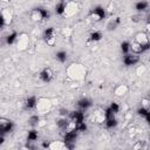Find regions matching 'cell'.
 Wrapping results in <instances>:
<instances>
[{"label":"cell","instance_id":"cell-27","mask_svg":"<svg viewBox=\"0 0 150 150\" xmlns=\"http://www.w3.org/2000/svg\"><path fill=\"white\" fill-rule=\"evenodd\" d=\"M121 50H122L123 54H128V53L130 52V42H128V41L122 42V45H121Z\"/></svg>","mask_w":150,"mask_h":150},{"label":"cell","instance_id":"cell-15","mask_svg":"<svg viewBox=\"0 0 150 150\" xmlns=\"http://www.w3.org/2000/svg\"><path fill=\"white\" fill-rule=\"evenodd\" d=\"M16 42H18V46H19L21 49H23L25 47H27L28 39H27V36H26V35H21V36H19V35H18Z\"/></svg>","mask_w":150,"mask_h":150},{"label":"cell","instance_id":"cell-20","mask_svg":"<svg viewBox=\"0 0 150 150\" xmlns=\"http://www.w3.org/2000/svg\"><path fill=\"white\" fill-rule=\"evenodd\" d=\"M64 7H66V2H64V1L59 2V4L55 6V12H56V14L63 15V13H64Z\"/></svg>","mask_w":150,"mask_h":150},{"label":"cell","instance_id":"cell-3","mask_svg":"<svg viewBox=\"0 0 150 150\" xmlns=\"http://www.w3.org/2000/svg\"><path fill=\"white\" fill-rule=\"evenodd\" d=\"M50 107H52V103H50L49 100H47V98H38L35 109L41 114H46V112H48L50 110Z\"/></svg>","mask_w":150,"mask_h":150},{"label":"cell","instance_id":"cell-12","mask_svg":"<svg viewBox=\"0 0 150 150\" xmlns=\"http://www.w3.org/2000/svg\"><path fill=\"white\" fill-rule=\"evenodd\" d=\"M69 120L70 121H73L75 124L76 123H79V122H82V121H84V115H83V112L82 111H71L70 114H69Z\"/></svg>","mask_w":150,"mask_h":150},{"label":"cell","instance_id":"cell-26","mask_svg":"<svg viewBox=\"0 0 150 150\" xmlns=\"http://www.w3.org/2000/svg\"><path fill=\"white\" fill-rule=\"evenodd\" d=\"M127 90H128V87L124 86V84H121V86H118V87L116 88L115 94L118 95V96H121V95H124V94L127 93Z\"/></svg>","mask_w":150,"mask_h":150},{"label":"cell","instance_id":"cell-21","mask_svg":"<svg viewBox=\"0 0 150 150\" xmlns=\"http://www.w3.org/2000/svg\"><path fill=\"white\" fill-rule=\"evenodd\" d=\"M56 60H57L59 62H61V63L66 62V60H67V53H66L64 50L57 52V53H56Z\"/></svg>","mask_w":150,"mask_h":150},{"label":"cell","instance_id":"cell-23","mask_svg":"<svg viewBox=\"0 0 150 150\" xmlns=\"http://www.w3.org/2000/svg\"><path fill=\"white\" fill-rule=\"evenodd\" d=\"M1 13H2V15H4L5 20H6V23L8 25V23L11 22V20H12V12H11V9L6 8V9H4V11H1Z\"/></svg>","mask_w":150,"mask_h":150},{"label":"cell","instance_id":"cell-17","mask_svg":"<svg viewBox=\"0 0 150 150\" xmlns=\"http://www.w3.org/2000/svg\"><path fill=\"white\" fill-rule=\"evenodd\" d=\"M120 19L118 18H114V19H110L109 21H108V23H107V28L108 29H115V28H117V26L120 25Z\"/></svg>","mask_w":150,"mask_h":150},{"label":"cell","instance_id":"cell-11","mask_svg":"<svg viewBox=\"0 0 150 150\" xmlns=\"http://www.w3.org/2000/svg\"><path fill=\"white\" fill-rule=\"evenodd\" d=\"M39 77H40V80H41L42 82L48 83V82H50V81L53 80L54 74H53V71H52V69H50V68H45V69L40 73Z\"/></svg>","mask_w":150,"mask_h":150},{"label":"cell","instance_id":"cell-22","mask_svg":"<svg viewBox=\"0 0 150 150\" xmlns=\"http://www.w3.org/2000/svg\"><path fill=\"white\" fill-rule=\"evenodd\" d=\"M135 7H136V9H137L138 12H144V11L148 9V2H146V1H139V2L136 4Z\"/></svg>","mask_w":150,"mask_h":150},{"label":"cell","instance_id":"cell-4","mask_svg":"<svg viewBox=\"0 0 150 150\" xmlns=\"http://www.w3.org/2000/svg\"><path fill=\"white\" fill-rule=\"evenodd\" d=\"M14 128V124L11 120L5 118V117H0V135L11 132Z\"/></svg>","mask_w":150,"mask_h":150},{"label":"cell","instance_id":"cell-19","mask_svg":"<svg viewBox=\"0 0 150 150\" xmlns=\"http://www.w3.org/2000/svg\"><path fill=\"white\" fill-rule=\"evenodd\" d=\"M137 112H138V115L139 116H142L145 121H148L149 122V120H150V114H149V109H145V108H143V107H141L138 110H137Z\"/></svg>","mask_w":150,"mask_h":150},{"label":"cell","instance_id":"cell-30","mask_svg":"<svg viewBox=\"0 0 150 150\" xmlns=\"http://www.w3.org/2000/svg\"><path fill=\"white\" fill-rule=\"evenodd\" d=\"M109 108H110V110H111L115 115L120 111V105H118V103H116V102H112V103L109 105Z\"/></svg>","mask_w":150,"mask_h":150},{"label":"cell","instance_id":"cell-7","mask_svg":"<svg viewBox=\"0 0 150 150\" xmlns=\"http://www.w3.org/2000/svg\"><path fill=\"white\" fill-rule=\"evenodd\" d=\"M45 148H48L50 150H62V149H67V145L64 142L62 141H52L49 143H45L43 144Z\"/></svg>","mask_w":150,"mask_h":150},{"label":"cell","instance_id":"cell-9","mask_svg":"<svg viewBox=\"0 0 150 150\" xmlns=\"http://www.w3.org/2000/svg\"><path fill=\"white\" fill-rule=\"evenodd\" d=\"M76 11H77V4L74 1H68V2H66L63 16H70L74 13H76Z\"/></svg>","mask_w":150,"mask_h":150},{"label":"cell","instance_id":"cell-13","mask_svg":"<svg viewBox=\"0 0 150 150\" xmlns=\"http://www.w3.org/2000/svg\"><path fill=\"white\" fill-rule=\"evenodd\" d=\"M36 102H38V98H36L35 96H30V97H28V98L25 101V108H26L27 110L35 109Z\"/></svg>","mask_w":150,"mask_h":150},{"label":"cell","instance_id":"cell-28","mask_svg":"<svg viewBox=\"0 0 150 150\" xmlns=\"http://www.w3.org/2000/svg\"><path fill=\"white\" fill-rule=\"evenodd\" d=\"M95 120H96V122H98V123L104 122V120H105L104 111H97V112L95 114Z\"/></svg>","mask_w":150,"mask_h":150},{"label":"cell","instance_id":"cell-5","mask_svg":"<svg viewBox=\"0 0 150 150\" xmlns=\"http://www.w3.org/2000/svg\"><path fill=\"white\" fill-rule=\"evenodd\" d=\"M90 16H91V19H93L94 21H101V20L105 19V11H104L103 7L97 6V7H95L94 9H91Z\"/></svg>","mask_w":150,"mask_h":150},{"label":"cell","instance_id":"cell-6","mask_svg":"<svg viewBox=\"0 0 150 150\" xmlns=\"http://www.w3.org/2000/svg\"><path fill=\"white\" fill-rule=\"evenodd\" d=\"M43 39L45 41L47 42V45L49 46H53L55 43V40H56V34H55V29L53 27H49L47 28L45 32H43Z\"/></svg>","mask_w":150,"mask_h":150},{"label":"cell","instance_id":"cell-29","mask_svg":"<svg viewBox=\"0 0 150 150\" xmlns=\"http://www.w3.org/2000/svg\"><path fill=\"white\" fill-rule=\"evenodd\" d=\"M28 122H29V124H30V125H38V124H39V122H40V117H39L38 115H33V116H30V117H29Z\"/></svg>","mask_w":150,"mask_h":150},{"label":"cell","instance_id":"cell-14","mask_svg":"<svg viewBox=\"0 0 150 150\" xmlns=\"http://www.w3.org/2000/svg\"><path fill=\"white\" fill-rule=\"evenodd\" d=\"M104 124L108 129H111V128H115L117 125V120H116V116H110V117H107L104 120Z\"/></svg>","mask_w":150,"mask_h":150},{"label":"cell","instance_id":"cell-24","mask_svg":"<svg viewBox=\"0 0 150 150\" xmlns=\"http://www.w3.org/2000/svg\"><path fill=\"white\" fill-rule=\"evenodd\" d=\"M16 39H18V33L13 32L12 34H9V35L6 38V43H7V45H13V43L16 41Z\"/></svg>","mask_w":150,"mask_h":150},{"label":"cell","instance_id":"cell-8","mask_svg":"<svg viewBox=\"0 0 150 150\" xmlns=\"http://www.w3.org/2000/svg\"><path fill=\"white\" fill-rule=\"evenodd\" d=\"M135 42L142 45V46H145V47H149V38H148V34L144 33V32H139L135 35V39H134Z\"/></svg>","mask_w":150,"mask_h":150},{"label":"cell","instance_id":"cell-16","mask_svg":"<svg viewBox=\"0 0 150 150\" xmlns=\"http://www.w3.org/2000/svg\"><path fill=\"white\" fill-rule=\"evenodd\" d=\"M77 105H79L82 110H86V109H88V108L91 105V101L88 100V98H81V100L77 102Z\"/></svg>","mask_w":150,"mask_h":150},{"label":"cell","instance_id":"cell-25","mask_svg":"<svg viewBox=\"0 0 150 150\" xmlns=\"http://www.w3.org/2000/svg\"><path fill=\"white\" fill-rule=\"evenodd\" d=\"M38 139V131L36 130H29L27 135V141L28 142H34Z\"/></svg>","mask_w":150,"mask_h":150},{"label":"cell","instance_id":"cell-33","mask_svg":"<svg viewBox=\"0 0 150 150\" xmlns=\"http://www.w3.org/2000/svg\"><path fill=\"white\" fill-rule=\"evenodd\" d=\"M2 143H4V137L0 136V144H2Z\"/></svg>","mask_w":150,"mask_h":150},{"label":"cell","instance_id":"cell-31","mask_svg":"<svg viewBox=\"0 0 150 150\" xmlns=\"http://www.w3.org/2000/svg\"><path fill=\"white\" fill-rule=\"evenodd\" d=\"M6 25H7V23H6V20H5V18H4L2 13L0 12V29H1V28H4Z\"/></svg>","mask_w":150,"mask_h":150},{"label":"cell","instance_id":"cell-32","mask_svg":"<svg viewBox=\"0 0 150 150\" xmlns=\"http://www.w3.org/2000/svg\"><path fill=\"white\" fill-rule=\"evenodd\" d=\"M142 107L145 109H149V101L148 100H142Z\"/></svg>","mask_w":150,"mask_h":150},{"label":"cell","instance_id":"cell-1","mask_svg":"<svg viewBox=\"0 0 150 150\" xmlns=\"http://www.w3.org/2000/svg\"><path fill=\"white\" fill-rule=\"evenodd\" d=\"M67 74L68 76L74 80V81H81L84 79L86 76V69L82 64H77V63H71L68 69H67Z\"/></svg>","mask_w":150,"mask_h":150},{"label":"cell","instance_id":"cell-18","mask_svg":"<svg viewBox=\"0 0 150 150\" xmlns=\"http://www.w3.org/2000/svg\"><path fill=\"white\" fill-rule=\"evenodd\" d=\"M101 39H102V33L98 30H95L89 35V41H91V42H97Z\"/></svg>","mask_w":150,"mask_h":150},{"label":"cell","instance_id":"cell-10","mask_svg":"<svg viewBox=\"0 0 150 150\" xmlns=\"http://www.w3.org/2000/svg\"><path fill=\"white\" fill-rule=\"evenodd\" d=\"M139 61V57L136 54H124L123 56V63L125 66H134Z\"/></svg>","mask_w":150,"mask_h":150},{"label":"cell","instance_id":"cell-2","mask_svg":"<svg viewBox=\"0 0 150 150\" xmlns=\"http://www.w3.org/2000/svg\"><path fill=\"white\" fill-rule=\"evenodd\" d=\"M30 18L33 21H38V22H41L43 20H47L49 18V12L45 8H34L32 12H30Z\"/></svg>","mask_w":150,"mask_h":150}]
</instances>
